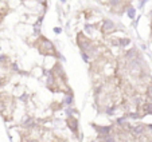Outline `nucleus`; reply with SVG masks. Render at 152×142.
Returning a JSON list of instances; mask_svg holds the SVG:
<instances>
[{
    "instance_id": "nucleus-1",
    "label": "nucleus",
    "mask_w": 152,
    "mask_h": 142,
    "mask_svg": "<svg viewBox=\"0 0 152 142\" xmlns=\"http://www.w3.org/2000/svg\"><path fill=\"white\" fill-rule=\"evenodd\" d=\"M16 107V102H15L14 97H11L7 93L0 94V113L3 115V118L6 121L12 120V114Z\"/></svg>"
},
{
    "instance_id": "nucleus-3",
    "label": "nucleus",
    "mask_w": 152,
    "mask_h": 142,
    "mask_svg": "<svg viewBox=\"0 0 152 142\" xmlns=\"http://www.w3.org/2000/svg\"><path fill=\"white\" fill-rule=\"evenodd\" d=\"M117 30V26H116L115 23L112 22V20L106 19L102 22V24L100 26V31L102 35H105V36H110V35L113 34V32Z\"/></svg>"
},
{
    "instance_id": "nucleus-2",
    "label": "nucleus",
    "mask_w": 152,
    "mask_h": 142,
    "mask_svg": "<svg viewBox=\"0 0 152 142\" xmlns=\"http://www.w3.org/2000/svg\"><path fill=\"white\" fill-rule=\"evenodd\" d=\"M35 47H38L39 52L42 55H51V57H58V52L55 51V47L47 38L40 36L35 43Z\"/></svg>"
},
{
    "instance_id": "nucleus-4",
    "label": "nucleus",
    "mask_w": 152,
    "mask_h": 142,
    "mask_svg": "<svg viewBox=\"0 0 152 142\" xmlns=\"http://www.w3.org/2000/svg\"><path fill=\"white\" fill-rule=\"evenodd\" d=\"M66 125L74 134L78 133V122H77V120H75V117H69L66 120Z\"/></svg>"
},
{
    "instance_id": "nucleus-5",
    "label": "nucleus",
    "mask_w": 152,
    "mask_h": 142,
    "mask_svg": "<svg viewBox=\"0 0 152 142\" xmlns=\"http://www.w3.org/2000/svg\"><path fill=\"white\" fill-rule=\"evenodd\" d=\"M151 28H152V26H151Z\"/></svg>"
}]
</instances>
